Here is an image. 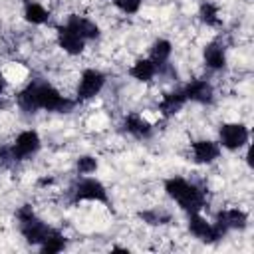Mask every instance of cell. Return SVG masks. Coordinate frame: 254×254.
<instances>
[{
  "instance_id": "cell-16",
  "label": "cell",
  "mask_w": 254,
  "mask_h": 254,
  "mask_svg": "<svg viewBox=\"0 0 254 254\" xmlns=\"http://www.w3.org/2000/svg\"><path fill=\"white\" fill-rule=\"evenodd\" d=\"M204 64L210 69H214V71L222 69L226 65V52H224V48L220 44H216V42L208 44L204 48Z\"/></svg>"
},
{
  "instance_id": "cell-13",
  "label": "cell",
  "mask_w": 254,
  "mask_h": 254,
  "mask_svg": "<svg viewBox=\"0 0 254 254\" xmlns=\"http://www.w3.org/2000/svg\"><path fill=\"white\" fill-rule=\"evenodd\" d=\"M65 24H67L71 30H75L85 42L99 38V26H97L93 20H89V18H83V16H69Z\"/></svg>"
},
{
  "instance_id": "cell-25",
  "label": "cell",
  "mask_w": 254,
  "mask_h": 254,
  "mask_svg": "<svg viewBox=\"0 0 254 254\" xmlns=\"http://www.w3.org/2000/svg\"><path fill=\"white\" fill-rule=\"evenodd\" d=\"M4 89H6V79H4V75H2V71H0V95L4 93Z\"/></svg>"
},
{
  "instance_id": "cell-10",
  "label": "cell",
  "mask_w": 254,
  "mask_h": 254,
  "mask_svg": "<svg viewBox=\"0 0 254 254\" xmlns=\"http://www.w3.org/2000/svg\"><path fill=\"white\" fill-rule=\"evenodd\" d=\"M190 149H192V159L200 165H208V163L216 161L220 155V145L216 141H210V139L194 141L190 145Z\"/></svg>"
},
{
  "instance_id": "cell-22",
  "label": "cell",
  "mask_w": 254,
  "mask_h": 254,
  "mask_svg": "<svg viewBox=\"0 0 254 254\" xmlns=\"http://www.w3.org/2000/svg\"><path fill=\"white\" fill-rule=\"evenodd\" d=\"M75 165H77V171H79L81 175H91V173L97 171V159L91 157V155H83V157H79Z\"/></svg>"
},
{
  "instance_id": "cell-7",
  "label": "cell",
  "mask_w": 254,
  "mask_h": 254,
  "mask_svg": "<svg viewBox=\"0 0 254 254\" xmlns=\"http://www.w3.org/2000/svg\"><path fill=\"white\" fill-rule=\"evenodd\" d=\"M73 194H75V198H81V200H95V202H105L107 200L105 187L97 179H91V177L81 179L73 187Z\"/></svg>"
},
{
  "instance_id": "cell-4",
  "label": "cell",
  "mask_w": 254,
  "mask_h": 254,
  "mask_svg": "<svg viewBox=\"0 0 254 254\" xmlns=\"http://www.w3.org/2000/svg\"><path fill=\"white\" fill-rule=\"evenodd\" d=\"M248 127L242 125V123H224L218 131V139H220V145L228 151H238L242 149L246 143H248Z\"/></svg>"
},
{
  "instance_id": "cell-17",
  "label": "cell",
  "mask_w": 254,
  "mask_h": 254,
  "mask_svg": "<svg viewBox=\"0 0 254 254\" xmlns=\"http://www.w3.org/2000/svg\"><path fill=\"white\" fill-rule=\"evenodd\" d=\"M157 65L149 60V58H141V60H137L133 65H131V69H129V73H131V77H135L137 81H151L155 75H157Z\"/></svg>"
},
{
  "instance_id": "cell-18",
  "label": "cell",
  "mask_w": 254,
  "mask_h": 254,
  "mask_svg": "<svg viewBox=\"0 0 254 254\" xmlns=\"http://www.w3.org/2000/svg\"><path fill=\"white\" fill-rule=\"evenodd\" d=\"M185 103H187L185 91L183 89H177V91H171V93L163 95V99H161V111L165 115H175L177 111L183 109Z\"/></svg>"
},
{
  "instance_id": "cell-24",
  "label": "cell",
  "mask_w": 254,
  "mask_h": 254,
  "mask_svg": "<svg viewBox=\"0 0 254 254\" xmlns=\"http://www.w3.org/2000/svg\"><path fill=\"white\" fill-rule=\"evenodd\" d=\"M16 214H18V220H20V222H26V220H30V218H34V216H36V214H34V208H32L30 204L20 206Z\"/></svg>"
},
{
  "instance_id": "cell-5",
  "label": "cell",
  "mask_w": 254,
  "mask_h": 254,
  "mask_svg": "<svg viewBox=\"0 0 254 254\" xmlns=\"http://www.w3.org/2000/svg\"><path fill=\"white\" fill-rule=\"evenodd\" d=\"M105 85V75L95 69V67H89V69H83L81 71V77H79V83H77V99L79 101H85V99H93Z\"/></svg>"
},
{
  "instance_id": "cell-9",
  "label": "cell",
  "mask_w": 254,
  "mask_h": 254,
  "mask_svg": "<svg viewBox=\"0 0 254 254\" xmlns=\"http://www.w3.org/2000/svg\"><path fill=\"white\" fill-rule=\"evenodd\" d=\"M58 44H60V48H62L65 54H69V56H77V54H81L83 48H85V40H83L75 30H71L67 24H64V26L58 28Z\"/></svg>"
},
{
  "instance_id": "cell-1",
  "label": "cell",
  "mask_w": 254,
  "mask_h": 254,
  "mask_svg": "<svg viewBox=\"0 0 254 254\" xmlns=\"http://www.w3.org/2000/svg\"><path fill=\"white\" fill-rule=\"evenodd\" d=\"M18 105L24 111H69L73 107V101L62 95V91L56 89L52 83L32 81L18 93Z\"/></svg>"
},
{
  "instance_id": "cell-3",
  "label": "cell",
  "mask_w": 254,
  "mask_h": 254,
  "mask_svg": "<svg viewBox=\"0 0 254 254\" xmlns=\"http://www.w3.org/2000/svg\"><path fill=\"white\" fill-rule=\"evenodd\" d=\"M40 135L34 129H26L22 133H18V137L14 139V143L10 147L0 149V157L2 161H24L32 155H36L40 151Z\"/></svg>"
},
{
  "instance_id": "cell-20",
  "label": "cell",
  "mask_w": 254,
  "mask_h": 254,
  "mask_svg": "<svg viewBox=\"0 0 254 254\" xmlns=\"http://www.w3.org/2000/svg\"><path fill=\"white\" fill-rule=\"evenodd\" d=\"M24 18L30 24H38L40 26V24H46L50 20V12L42 4H38V2H28L24 6Z\"/></svg>"
},
{
  "instance_id": "cell-15",
  "label": "cell",
  "mask_w": 254,
  "mask_h": 254,
  "mask_svg": "<svg viewBox=\"0 0 254 254\" xmlns=\"http://www.w3.org/2000/svg\"><path fill=\"white\" fill-rule=\"evenodd\" d=\"M171 54H173V44H171L169 40L159 38L157 42H153V46H151V50H149V60L161 69V67L169 62Z\"/></svg>"
},
{
  "instance_id": "cell-19",
  "label": "cell",
  "mask_w": 254,
  "mask_h": 254,
  "mask_svg": "<svg viewBox=\"0 0 254 254\" xmlns=\"http://www.w3.org/2000/svg\"><path fill=\"white\" fill-rule=\"evenodd\" d=\"M40 248H42V252H46V254L62 252V250L65 248V236H64L60 230L50 228V230H48V234L44 236V240H42Z\"/></svg>"
},
{
  "instance_id": "cell-11",
  "label": "cell",
  "mask_w": 254,
  "mask_h": 254,
  "mask_svg": "<svg viewBox=\"0 0 254 254\" xmlns=\"http://www.w3.org/2000/svg\"><path fill=\"white\" fill-rule=\"evenodd\" d=\"M183 91H185L187 101L190 99V101H196V103H210L212 95H214L212 85L206 79H192L190 83H187L183 87Z\"/></svg>"
},
{
  "instance_id": "cell-12",
  "label": "cell",
  "mask_w": 254,
  "mask_h": 254,
  "mask_svg": "<svg viewBox=\"0 0 254 254\" xmlns=\"http://www.w3.org/2000/svg\"><path fill=\"white\" fill-rule=\"evenodd\" d=\"M48 230H50V226L46 222H42L40 218H36V216L26 220V222H20V232L30 244H42Z\"/></svg>"
},
{
  "instance_id": "cell-21",
  "label": "cell",
  "mask_w": 254,
  "mask_h": 254,
  "mask_svg": "<svg viewBox=\"0 0 254 254\" xmlns=\"http://www.w3.org/2000/svg\"><path fill=\"white\" fill-rule=\"evenodd\" d=\"M198 16L206 26H216L218 24V6H214L212 2H202L198 8Z\"/></svg>"
},
{
  "instance_id": "cell-8",
  "label": "cell",
  "mask_w": 254,
  "mask_h": 254,
  "mask_svg": "<svg viewBox=\"0 0 254 254\" xmlns=\"http://www.w3.org/2000/svg\"><path fill=\"white\" fill-rule=\"evenodd\" d=\"M248 222V216L244 210L240 208H228V210H222L216 214V222L214 226L222 232V236L228 232V230H242Z\"/></svg>"
},
{
  "instance_id": "cell-6",
  "label": "cell",
  "mask_w": 254,
  "mask_h": 254,
  "mask_svg": "<svg viewBox=\"0 0 254 254\" xmlns=\"http://www.w3.org/2000/svg\"><path fill=\"white\" fill-rule=\"evenodd\" d=\"M189 230H190V234L194 238L204 240V242H216V240L222 238V232L214 226V222H208L198 212H190V216H189Z\"/></svg>"
},
{
  "instance_id": "cell-14",
  "label": "cell",
  "mask_w": 254,
  "mask_h": 254,
  "mask_svg": "<svg viewBox=\"0 0 254 254\" xmlns=\"http://www.w3.org/2000/svg\"><path fill=\"white\" fill-rule=\"evenodd\" d=\"M123 125H125V131L131 133V135L137 137V139H147V137L151 135V131H153L151 123H149L147 119H143L141 115H137V113L127 115L125 121H123Z\"/></svg>"
},
{
  "instance_id": "cell-23",
  "label": "cell",
  "mask_w": 254,
  "mask_h": 254,
  "mask_svg": "<svg viewBox=\"0 0 254 254\" xmlns=\"http://www.w3.org/2000/svg\"><path fill=\"white\" fill-rule=\"evenodd\" d=\"M113 4L123 12V14H137L143 0H113Z\"/></svg>"
},
{
  "instance_id": "cell-2",
  "label": "cell",
  "mask_w": 254,
  "mask_h": 254,
  "mask_svg": "<svg viewBox=\"0 0 254 254\" xmlns=\"http://www.w3.org/2000/svg\"><path fill=\"white\" fill-rule=\"evenodd\" d=\"M165 190L167 194L179 202V206L183 210H187L189 214L190 212H198L202 206H204V192L189 183L187 179H181V177H171L165 181Z\"/></svg>"
}]
</instances>
